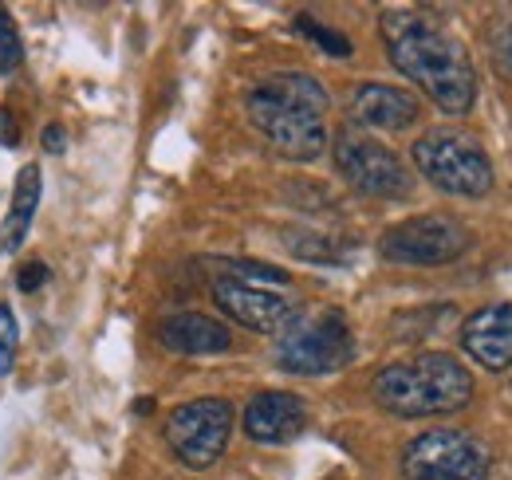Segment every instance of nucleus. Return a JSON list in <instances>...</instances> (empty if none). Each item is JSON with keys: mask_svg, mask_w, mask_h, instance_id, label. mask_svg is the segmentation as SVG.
I'll use <instances>...</instances> for the list:
<instances>
[{"mask_svg": "<svg viewBox=\"0 0 512 480\" xmlns=\"http://www.w3.org/2000/svg\"><path fill=\"white\" fill-rule=\"evenodd\" d=\"M386 60L398 75L418 83L446 115H469L477 103V71L461 40H453L446 28L422 12L390 8L379 20Z\"/></svg>", "mask_w": 512, "mask_h": 480, "instance_id": "nucleus-1", "label": "nucleus"}, {"mask_svg": "<svg viewBox=\"0 0 512 480\" xmlns=\"http://www.w3.org/2000/svg\"><path fill=\"white\" fill-rule=\"evenodd\" d=\"M327 107L331 99L323 83L304 71H276L260 79L245 99L253 126L276 146V154L292 162H316L327 150Z\"/></svg>", "mask_w": 512, "mask_h": 480, "instance_id": "nucleus-2", "label": "nucleus"}, {"mask_svg": "<svg viewBox=\"0 0 512 480\" xmlns=\"http://www.w3.org/2000/svg\"><path fill=\"white\" fill-rule=\"evenodd\" d=\"M473 374L446 351L390 362L375 374L371 398L394 418H442L473 402Z\"/></svg>", "mask_w": 512, "mask_h": 480, "instance_id": "nucleus-3", "label": "nucleus"}, {"mask_svg": "<svg viewBox=\"0 0 512 480\" xmlns=\"http://www.w3.org/2000/svg\"><path fill=\"white\" fill-rule=\"evenodd\" d=\"M418 174L449 197H485L493 189V162L477 138L457 130H430L414 142Z\"/></svg>", "mask_w": 512, "mask_h": 480, "instance_id": "nucleus-4", "label": "nucleus"}, {"mask_svg": "<svg viewBox=\"0 0 512 480\" xmlns=\"http://www.w3.org/2000/svg\"><path fill=\"white\" fill-rule=\"evenodd\" d=\"M331 154H335V170L343 174V181L367 197L402 201L414 189V178L406 174V162L379 138L363 134L359 126H343L331 142Z\"/></svg>", "mask_w": 512, "mask_h": 480, "instance_id": "nucleus-5", "label": "nucleus"}, {"mask_svg": "<svg viewBox=\"0 0 512 480\" xmlns=\"http://www.w3.org/2000/svg\"><path fill=\"white\" fill-rule=\"evenodd\" d=\"M355 359V339L351 327L339 311H320V315H300L276 343V362L288 374H331L343 370Z\"/></svg>", "mask_w": 512, "mask_h": 480, "instance_id": "nucleus-6", "label": "nucleus"}, {"mask_svg": "<svg viewBox=\"0 0 512 480\" xmlns=\"http://www.w3.org/2000/svg\"><path fill=\"white\" fill-rule=\"evenodd\" d=\"M402 480H489V449L461 429L418 433L402 449Z\"/></svg>", "mask_w": 512, "mask_h": 480, "instance_id": "nucleus-7", "label": "nucleus"}, {"mask_svg": "<svg viewBox=\"0 0 512 480\" xmlns=\"http://www.w3.org/2000/svg\"><path fill=\"white\" fill-rule=\"evenodd\" d=\"M469 244H473V237L457 217L422 213V217H406V221L390 225L379 240V252L390 264L438 268V264H453L457 256H465Z\"/></svg>", "mask_w": 512, "mask_h": 480, "instance_id": "nucleus-8", "label": "nucleus"}, {"mask_svg": "<svg viewBox=\"0 0 512 480\" xmlns=\"http://www.w3.org/2000/svg\"><path fill=\"white\" fill-rule=\"evenodd\" d=\"M233 437V406L225 398H193L166 418V445L186 469H209L221 461Z\"/></svg>", "mask_w": 512, "mask_h": 480, "instance_id": "nucleus-9", "label": "nucleus"}, {"mask_svg": "<svg viewBox=\"0 0 512 480\" xmlns=\"http://www.w3.org/2000/svg\"><path fill=\"white\" fill-rule=\"evenodd\" d=\"M213 300L233 323L260 331V335H276V339L300 319V303L296 300H288V296H280L272 288H260V284L229 280V276L213 280Z\"/></svg>", "mask_w": 512, "mask_h": 480, "instance_id": "nucleus-10", "label": "nucleus"}, {"mask_svg": "<svg viewBox=\"0 0 512 480\" xmlns=\"http://www.w3.org/2000/svg\"><path fill=\"white\" fill-rule=\"evenodd\" d=\"M461 347L477 366L493 374L512 370V303H489L473 311L461 323Z\"/></svg>", "mask_w": 512, "mask_h": 480, "instance_id": "nucleus-11", "label": "nucleus"}, {"mask_svg": "<svg viewBox=\"0 0 512 480\" xmlns=\"http://www.w3.org/2000/svg\"><path fill=\"white\" fill-rule=\"evenodd\" d=\"M241 425H245L249 441H256V445H288V441H296L304 433L308 410L288 390H264V394L249 398Z\"/></svg>", "mask_w": 512, "mask_h": 480, "instance_id": "nucleus-12", "label": "nucleus"}, {"mask_svg": "<svg viewBox=\"0 0 512 480\" xmlns=\"http://www.w3.org/2000/svg\"><path fill=\"white\" fill-rule=\"evenodd\" d=\"M422 115V103L394 83H359L351 95V119L375 130H406Z\"/></svg>", "mask_w": 512, "mask_h": 480, "instance_id": "nucleus-13", "label": "nucleus"}, {"mask_svg": "<svg viewBox=\"0 0 512 480\" xmlns=\"http://www.w3.org/2000/svg\"><path fill=\"white\" fill-rule=\"evenodd\" d=\"M158 343L174 355H221L233 347V331L201 311H178L158 323Z\"/></svg>", "mask_w": 512, "mask_h": 480, "instance_id": "nucleus-14", "label": "nucleus"}, {"mask_svg": "<svg viewBox=\"0 0 512 480\" xmlns=\"http://www.w3.org/2000/svg\"><path fill=\"white\" fill-rule=\"evenodd\" d=\"M40 193H44L40 166L28 162V166L16 174V181H12V205H8V217H4V229H0L4 252H16V248L24 244L32 221H36V209H40Z\"/></svg>", "mask_w": 512, "mask_h": 480, "instance_id": "nucleus-15", "label": "nucleus"}, {"mask_svg": "<svg viewBox=\"0 0 512 480\" xmlns=\"http://www.w3.org/2000/svg\"><path fill=\"white\" fill-rule=\"evenodd\" d=\"M296 32H300V36H308L312 44H320V52L335 56V60H347V56H351V40H347L343 32H335V28L320 24V20H316V16H308V12H300V16H296Z\"/></svg>", "mask_w": 512, "mask_h": 480, "instance_id": "nucleus-16", "label": "nucleus"}, {"mask_svg": "<svg viewBox=\"0 0 512 480\" xmlns=\"http://www.w3.org/2000/svg\"><path fill=\"white\" fill-rule=\"evenodd\" d=\"M20 63H24V44H20L16 20H12V12L0 4V71H4V75H16Z\"/></svg>", "mask_w": 512, "mask_h": 480, "instance_id": "nucleus-17", "label": "nucleus"}, {"mask_svg": "<svg viewBox=\"0 0 512 480\" xmlns=\"http://www.w3.org/2000/svg\"><path fill=\"white\" fill-rule=\"evenodd\" d=\"M489 60H493V71L505 83H512V20L493 28V36H489Z\"/></svg>", "mask_w": 512, "mask_h": 480, "instance_id": "nucleus-18", "label": "nucleus"}, {"mask_svg": "<svg viewBox=\"0 0 512 480\" xmlns=\"http://www.w3.org/2000/svg\"><path fill=\"white\" fill-rule=\"evenodd\" d=\"M16 347H20V323H16L12 307H8V303H0V378L12 370V362H16Z\"/></svg>", "mask_w": 512, "mask_h": 480, "instance_id": "nucleus-19", "label": "nucleus"}, {"mask_svg": "<svg viewBox=\"0 0 512 480\" xmlns=\"http://www.w3.org/2000/svg\"><path fill=\"white\" fill-rule=\"evenodd\" d=\"M288 248H292L300 260H316V264H335V260H339L335 248H331V240L312 237V233H288Z\"/></svg>", "mask_w": 512, "mask_h": 480, "instance_id": "nucleus-20", "label": "nucleus"}, {"mask_svg": "<svg viewBox=\"0 0 512 480\" xmlns=\"http://www.w3.org/2000/svg\"><path fill=\"white\" fill-rule=\"evenodd\" d=\"M48 284V264H40V260H28L20 272H16V288L20 292H40Z\"/></svg>", "mask_w": 512, "mask_h": 480, "instance_id": "nucleus-21", "label": "nucleus"}, {"mask_svg": "<svg viewBox=\"0 0 512 480\" xmlns=\"http://www.w3.org/2000/svg\"><path fill=\"white\" fill-rule=\"evenodd\" d=\"M40 142H44V150H48V154H64V150H67V130L60 126V122H52V126H44Z\"/></svg>", "mask_w": 512, "mask_h": 480, "instance_id": "nucleus-22", "label": "nucleus"}, {"mask_svg": "<svg viewBox=\"0 0 512 480\" xmlns=\"http://www.w3.org/2000/svg\"><path fill=\"white\" fill-rule=\"evenodd\" d=\"M0 146H20V122L12 111H0Z\"/></svg>", "mask_w": 512, "mask_h": 480, "instance_id": "nucleus-23", "label": "nucleus"}]
</instances>
